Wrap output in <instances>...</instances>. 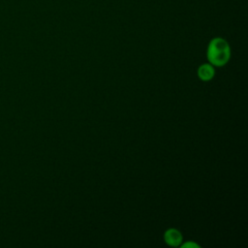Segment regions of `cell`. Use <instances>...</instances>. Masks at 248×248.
<instances>
[{
  "instance_id": "1",
  "label": "cell",
  "mask_w": 248,
  "mask_h": 248,
  "mask_svg": "<svg viewBox=\"0 0 248 248\" xmlns=\"http://www.w3.org/2000/svg\"><path fill=\"white\" fill-rule=\"evenodd\" d=\"M206 56L212 66H224L231 57V48L229 44L222 38L212 39L207 46Z\"/></svg>"
},
{
  "instance_id": "2",
  "label": "cell",
  "mask_w": 248,
  "mask_h": 248,
  "mask_svg": "<svg viewBox=\"0 0 248 248\" xmlns=\"http://www.w3.org/2000/svg\"><path fill=\"white\" fill-rule=\"evenodd\" d=\"M164 239L168 245L176 247L179 246L182 242V234L178 230L171 228L165 232Z\"/></svg>"
},
{
  "instance_id": "3",
  "label": "cell",
  "mask_w": 248,
  "mask_h": 248,
  "mask_svg": "<svg viewBox=\"0 0 248 248\" xmlns=\"http://www.w3.org/2000/svg\"><path fill=\"white\" fill-rule=\"evenodd\" d=\"M214 75L215 71L211 64H202L198 69V77L203 81H208L212 79Z\"/></svg>"
},
{
  "instance_id": "4",
  "label": "cell",
  "mask_w": 248,
  "mask_h": 248,
  "mask_svg": "<svg viewBox=\"0 0 248 248\" xmlns=\"http://www.w3.org/2000/svg\"><path fill=\"white\" fill-rule=\"evenodd\" d=\"M181 247H183V248H194V247H197V248H199L200 246L197 244V243H195V242H192V241H188V242H186V243H184V244H182L181 245Z\"/></svg>"
}]
</instances>
